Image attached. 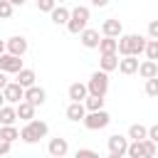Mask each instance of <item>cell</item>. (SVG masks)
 <instances>
[{"mask_svg":"<svg viewBox=\"0 0 158 158\" xmlns=\"http://www.w3.org/2000/svg\"><path fill=\"white\" fill-rule=\"evenodd\" d=\"M104 96H96V94H86V99H84V106H86V111H96V109H104Z\"/></svg>","mask_w":158,"mask_h":158,"instance_id":"25","label":"cell"},{"mask_svg":"<svg viewBox=\"0 0 158 158\" xmlns=\"http://www.w3.org/2000/svg\"><path fill=\"white\" fill-rule=\"evenodd\" d=\"M156 153H158V143L146 136V138H143V156H146V158H153Z\"/></svg>","mask_w":158,"mask_h":158,"instance_id":"29","label":"cell"},{"mask_svg":"<svg viewBox=\"0 0 158 158\" xmlns=\"http://www.w3.org/2000/svg\"><path fill=\"white\" fill-rule=\"evenodd\" d=\"M15 12V5L10 0H0V20H10Z\"/></svg>","mask_w":158,"mask_h":158,"instance_id":"30","label":"cell"},{"mask_svg":"<svg viewBox=\"0 0 158 158\" xmlns=\"http://www.w3.org/2000/svg\"><path fill=\"white\" fill-rule=\"evenodd\" d=\"M146 94L148 96H158V77L146 79Z\"/></svg>","mask_w":158,"mask_h":158,"instance_id":"31","label":"cell"},{"mask_svg":"<svg viewBox=\"0 0 158 158\" xmlns=\"http://www.w3.org/2000/svg\"><path fill=\"white\" fill-rule=\"evenodd\" d=\"M99 153L94 151V148H79L77 151V158H96Z\"/></svg>","mask_w":158,"mask_h":158,"instance_id":"33","label":"cell"},{"mask_svg":"<svg viewBox=\"0 0 158 158\" xmlns=\"http://www.w3.org/2000/svg\"><path fill=\"white\" fill-rule=\"evenodd\" d=\"M47 133H49V126L44 123V121H40V118H30V121H25V126L20 128V141H25V143H40L42 138H47Z\"/></svg>","mask_w":158,"mask_h":158,"instance_id":"1","label":"cell"},{"mask_svg":"<svg viewBox=\"0 0 158 158\" xmlns=\"http://www.w3.org/2000/svg\"><path fill=\"white\" fill-rule=\"evenodd\" d=\"M0 69H2V72H7V74H17V72L22 69V57L10 54V52L0 54Z\"/></svg>","mask_w":158,"mask_h":158,"instance_id":"8","label":"cell"},{"mask_svg":"<svg viewBox=\"0 0 158 158\" xmlns=\"http://www.w3.org/2000/svg\"><path fill=\"white\" fill-rule=\"evenodd\" d=\"M91 2V7H106L109 5V0H89Z\"/></svg>","mask_w":158,"mask_h":158,"instance_id":"37","label":"cell"},{"mask_svg":"<svg viewBox=\"0 0 158 158\" xmlns=\"http://www.w3.org/2000/svg\"><path fill=\"white\" fill-rule=\"evenodd\" d=\"M49 17H52V22H54V25H67V20H69V10H67L62 2H57V5L52 7Z\"/></svg>","mask_w":158,"mask_h":158,"instance_id":"20","label":"cell"},{"mask_svg":"<svg viewBox=\"0 0 158 158\" xmlns=\"http://www.w3.org/2000/svg\"><path fill=\"white\" fill-rule=\"evenodd\" d=\"M10 151H12V143H10V141H5V138L0 136V156H7Z\"/></svg>","mask_w":158,"mask_h":158,"instance_id":"35","label":"cell"},{"mask_svg":"<svg viewBox=\"0 0 158 158\" xmlns=\"http://www.w3.org/2000/svg\"><path fill=\"white\" fill-rule=\"evenodd\" d=\"M0 136H2L5 141L15 143V141L20 138V128H17L15 123H0Z\"/></svg>","mask_w":158,"mask_h":158,"instance_id":"23","label":"cell"},{"mask_svg":"<svg viewBox=\"0 0 158 158\" xmlns=\"http://www.w3.org/2000/svg\"><path fill=\"white\" fill-rule=\"evenodd\" d=\"M106 146H109V156H111V158H123V156H126V148H128V136L111 133V136L106 138Z\"/></svg>","mask_w":158,"mask_h":158,"instance_id":"5","label":"cell"},{"mask_svg":"<svg viewBox=\"0 0 158 158\" xmlns=\"http://www.w3.org/2000/svg\"><path fill=\"white\" fill-rule=\"evenodd\" d=\"M99 40H101L99 30H94V27H89V25L79 32V42H81L86 49H96V47H99Z\"/></svg>","mask_w":158,"mask_h":158,"instance_id":"9","label":"cell"},{"mask_svg":"<svg viewBox=\"0 0 158 158\" xmlns=\"http://www.w3.org/2000/svg\"><path fill=\"white\" fill-rule=\"evenodd\" d=\"M54 5H57V0H37V10H40V12H47V15L52 12Z\"/></svg>","mask_w":158,"mask_h":158,"instance_id":"32","label":"cell"},{"mask_svg":"<svg viewBox=\"0 0 158 158\" xmlns=\"http://www.w3.org/2000/svg\"><path fill=\"white\" fill-rule=\"evenodd\" d=\"M17 121V109L15 104H2L0 106V123H15Z\"/></svg>","mask_w":158,"mask_h":158,"instance_id":"22","label":"cell"},{"mask_svg":"<svg viewBox=\"0 0 158 158\" xmlns=\"http://www.w3.org/2000/svg\"><path fill=\"white\" fill-rule=\"evenodd\" d=\"M7 81H10V79H7V72H2V69H0V89H2Z\"/></svg>","mask_w":158,"mask_h":158,"instance_id":"38","label":"cell"},{"mask_svg":"<svg viewBox=\"0 0 158 158\" xmlns=\"http://www.w3.org/2000/svg\"><path fill=\"white\" fill-rule=\"evenodd\" d=\"M2 96H5V104H20L25 96V86H20L17 81H7L2 86Z\"/></svg>","mask_w":158,"mask_h":158,"instance_id":"6","label":"cell"},{"mask_svg":"<svg viewBox=\"0 0 158 158\" xmlns=\"http://www.w3.org/2000/svg\"><path fill=\"white\" fill-rule=\"evenodd\" d=\"M64 116H67L69 121L79 123V121H81V118L86 116V106H84V101H69V106H67Z\"/></svg>","mask_w":158,"mask_h":158,"instance_id":"13","label":"cell"},{"mask_svg":"<svg viewBox=\"0 0 158 158\" xmlns=\"http://www.w3.org/2000/svg\"><path fill=\"white\" fill-rule=\"evenodd\" d=\"M35 2H37V0H35Z\"/></svg>","mask_w":158,"mask_h":158,"instance_id":"43","label":"cell"},{"mask_svg":"<svg viewBox=\"0 0 158 158\" xmlns=\"http://www.w3.org/2000/svg\"><path fill=\"white\" fill-rule=\"evenodd\" d=\"M118 67V52H106V54H101V59H99V69H104V72H114Z\"/></svg>","mask_w":158,"mask_h":158,"instance_id":"18","label":"cell"},{"mask_svg":"<svg viewBox=\"0 0 158 158\" xmlns=\"http://www.w3.org/2000/svg\"><path fill=\"white\" fill-rule=\"evenodd\" d=\"M148 138L158 143V123H153V126H148Z\"/></svg>","mask_w":158,"mask_h":158,"instance_id":"36","label":"cell"},{"mask_svg":"<svg viewBox=\"0 0 158 158\" xmlns=\"http://www.w3.org/2000/svg\"><path fill=\"white\" fill-rule=\"evenodd\" d=\"M10 2H12V5H15V7H22V5H25V2H27V0H10Z\"/></svg>","mask_w":158,"mask_h":158,"instance_id":"39","label":"cell"},{"mask_svg":"<svg viewBox=\"0 0 158 158\" xmlns=\"http://www.w3.org/2000/svg\"><path fill=\"white\" fill-rule=\"evenodd\" d=\"M57 2H64V0H57Z\"/></svg>","mask_w":158,"mask_h":158,"instance_id":"42","label":"cell"},{"mask_svg":"<svg viewBox=\"0 0 158 158\" xmlns=\"http://www.w3.org/2000/svg\"><path fill=\"white\" fill-rule=\"evenodd\" d=\"M121 74H126V77H131V74H136L138 72V57H133V54H123L121 59H118V67H116Z\"/></svg>","mask_w":158,"mask_h":158,"instance_id":"12","label":"cell"},{"mask_svg":"<svg viewBox=\"0 0 158 158\" xmlns=\"http://www.w3.org/2000/svg\"><path fill=\"white\" fill-rule=\"evenodd\" d=\"M15 109H17V118L20 121H30V118H35V104H30L27 99H22L20 104H15Z\"/></svg>","mask_w":158,"mask_h":158,"instance_id":"17","label":"cell"},{"mask_svg":"<svg viewBox=\"0 0 158 158\" xmlns=\"http://www.w3.org/2000/svg\"><path fill=\"white\" fill-rule=\"evenodd\" d=\"M128 40H131V54H133V57H141L143 49H146L148 37H143V35H128Z\"/></svg>","mask_w":158,"mask_h":158,"instance_id":"21","label":"cell"},{"mask_svg":"<svg viewBox=\"0 0 158 158\" xmlns=\"http://www.w3.org/2000/svg\"><path fill=\"white\" fill-rule=\"evenodd\" d=\"M136 74H141L143 79L158 77V62H156V59H143V62H138V72H136Z\"/></svg>","mask_w":158,"mask_h":158,"instance_id":"15","label":"cell"},{"mask_svg":"<svg viewBox=\"0 0 158 158\" xmlns=\"http://www.w3.org/2000/svg\"><path fill=\"white\" fill-rule=\"evenodd\" d=\"M148 37L151 40H158V20H151L148 22Z\"/></svg>","mask_w":158,"mask_h":158,"instance_id":"34","label":"cell"},{"mask_svg":"<svg viewBox=\"0 0 158 158\" xmlns=\"http://www.w3.org/2000/svg\"><path fill=\"white\" fill-rule=\"evenodd\" d=\"M5 104V96H2V89H0V106Z\"/></svg>","mask_w":158,"mask_h":158,"instance_id":"41","label":"cell"},{"mask_svg":"<svg viewBox=\"0 0 158 158\" xmlns=\"http://www.w3.org/2000/svg\"><path fill=\"white\" fill-rule=\"evenodd\" d=\"M81 123L89 128V131H101L111 123V116L106 109H96V111H86V116L81 118Z\"/></svg>","mask_w":158,"mask_h":158,"instance_id":"3","label":"cell"},{"mask_svg":"<svg viewBox=\"0 0 158 158\" xmlns=\"http://www.w3.org/2000/svg\"><path fill=\"white\" fill-rule=\"evenodd\" d=\"M96 49H99L101 54H106V52H116V37H106V35H101Z\"/></svg>","mask_w":158,"mask_h":158,"instance_id":"27","label":"cell"},{"mask_svg":"<svg viewBox=\"0 0 158 158\" xmlns=\"http://www.w3.org/2000/svg\"><path fill=\"white\" fill-rule=\"evenodd\" d=\"M15 81L20 84V86H32V84H37V74H35V69H27V67H22L17 74H15Z\"/></svg>","mask_w":158,"mask_h":158,"instance_id":"16","label":"cell"},{"mask_svg":"<svg viewBox=\"0 0 158 158\" xmlns=\"http://www.w3.org/2000/svg\"><path fill=\"white\" fill-rule=\"evenodd\" d=\"M47 153H49L52 158H64V156L69 153V141H67V138H49Z\"/></svg>","mask_w":158,"mask_h":158,"instance_id":"10","label":"cell"},{"mask_svg":"<svg viewBox=\"0 0 158 158\" xmlns=\"http://www.w3.org/2000/svg\"><path fill=\"white\" fill-rule=\"evenodd\" d=\"M86 89H89V94L106 96V91H109V72H104V69L91 72V77L86 81Z\"/></svg>","mask_w":158,"mask_h":158,"instance_id":"4","label":"cell"},{"mask_svg":"<svg viewBox=\"0 0 158 158\" xmlns=\"http://www.w3.org/2000/svg\"><path fill=\"white\" fill-rule=\"evenodd\" d=\"M89 17H91V10L86 7V5H77L74 10H69V20H67V30L72 32V35H79L86 25H89Z\"/></svg>","mask_w":158,"mask_h":158,"instance_id":"2","label":"cell"},{"mask_svg":"<svg viewBox=\"0 0 158 158\" xmlns=\"http://www.w3.org/2000/svg\"><path fill=\"white\" fill-rule=\"evenodd\" d=\"M143 54H146V59H156V62H158V40H151V37H148Z\"/></svg>","mask_w":158,"mask_h":158,"instance_id":"28","label":"cell"},{"mask_svg":"<svg viewBox=\"0 0 158 158\" xmlns=\"http://www.w3.org/2000/svg\"><path fill=\"white\" fill-rule=\"evenodd\" d=\"M86 94H89L86 84H81V81H74V84H69V91H67V96H69L72 101H84V99H86Z\"/></svg>","mask_w":158,"mask_h":158,"instance_id":"19","label":"cell"},{"mask_svg":"<svg viewBox=\"0 0 158 158\" xmlns=\"http://www.w3.org/2000/svg\"><path fill=\"white\" fill-rule=\"evenodd\" d=\"M126 156H128V158H146V156H143V138H141V141H128Z\"/></svg>","mask_w":158,"mask_h":158,"instance_id":"26","label":"cell"},{"mask_svg":"<svg viewBox=\"0 0 158 158\" xmlns=\"http://www.w3.org/2000/svg\"><path fill=\"white\" fill-rule=\"evenodd\" d=\"M22 99H27L30 104H35V106H42L44 101H47V91L42 89V86H37V84H32V86H27L25 89V96Z\"/></svg>","mask_w":158,"mask_h":158,"instance_id":"11","label":"cell"},{"mask_svg":"<svg viewBox=\"0 0 158 158\" xmlns=\"http://www.w3.org/2000/svg\"><path fill=\"white\" fill-rule=\"evenodd\" d=\"M5 49H7L10 54H17V57H22V54L30 49V42H27L22 35H12L10 40H5Z\"/></svg>","mask_w":158,"mask_h":158,"instance_id":"7","label":"cell"},{"mask_svg":"<svg viewBox=\"0 0 158 158\" xmlns=\"http://www.w3.org/2000/svg\"><path fill=\"white\" fill-rule=\"evenodd\" d=\"M123 32V25H121V20H116V17H109V20H104L101 22V35H106V37H118Z\"/></svg>","mask_w":158,"mask_h":158,"instance_id":"14","label":"cell"},{"mask_svg":"<svg viewBox=\"0 0 158 158\" xmlns=\"http://www.w3.org/2000/svg\"><path fill=\"white\" fill-rule=\"evenodd\" d=\"M7 49H5V40H0V54H5Z\"/></svg>","mask_w":158,"mask_h":158,"instance_id":"40","label":"cell"},{"mask_svg":"<svg viewBox=\"0 0 158 158\" xmlns=\"http://www.w3.org/2000/svg\"><path fill=\"white\" fill-rule=\"evenodd\" d=\"M126 136H128V141H141V138L148 136V126H143V123H131Z\"/></svg>","mask_w":158,"mask_h":158,"instance_id":"24","label":"cell"}]
</instances>
